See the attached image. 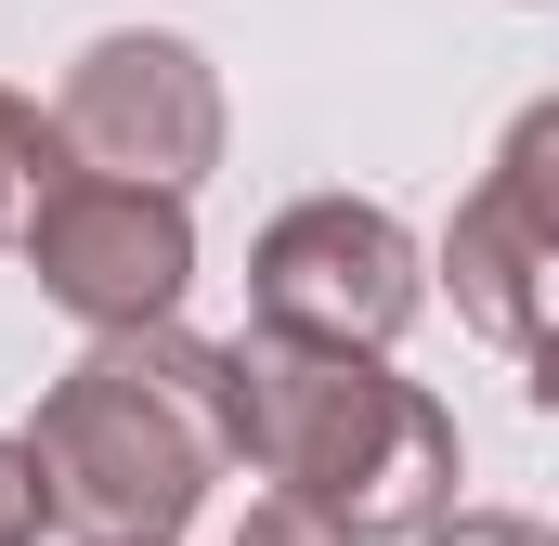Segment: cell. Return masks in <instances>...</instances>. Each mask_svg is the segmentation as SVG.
<instances>
[{"instance_id":"obj_4","label":"cell","mask_w":559,"mask_h":546,"mask_svg":"<svg viewBox=\"0 0 559 546\" xmlns=\"http://www.w3.org/2000/svg\"><path fill=\"white\" fill-rule=\"evenodd\" d=\"M429 299V248L378 195H299L248 248V325L312 339V352H391Z\"/></svg>"},{"instance_id":"obj_8","label":"cell","mask_w":559,"mask_h":546,"mask_svg":"<svg viewBox=\"0 0 559 546\" xmlns=\"http://www.w3.org/2000/svg\"><path fill=\"white\" fill-rule=\"evenodd\" d=\"M66 169H79V156H66V131H52L26 92H0V235H26V209H39Z\"/></svg>"},{"instance_id":"obj_6","label":"cell","mask_w":559,"mask_h":546,"mask_svg":"<svg viewBox=\"0 0 559 546\" xmlns=\"http://www.w3.org/2000/svg\"><path fill=\"white\" fill-rule=\"evenodd\" d=\"M442 286H455V325L495 339V352H534L559 325V248L495 195V182L455 195V222H442Z\"/></svg>"},{"instance_id":"obj_7","label":"cell","mask_w":559,"mask_h":546,"mask_svg":"<svg viewBox=\"0 0 559 546\" xmlns=\"http://www.w3.org/2000/svg\"><path fill=\"white\" fill-rule=\"evenodd\" d=\"M481 182H495V195H508V209L559 248V92H534V105L508 118V143H495V169H481Z\"/></svg>"},{"instance_id":"obj_11","label":"cell","mask_w":559,"mask_h":546,"mask_svg":"<svg viewBox=\"0 0 559 546\" xmlns=\"http://www.w3.org/2000/svg\"><path fill=\"white\" fill-rule=\"evenodd\" d=\"M235 546H352L338 521H312V508H286V495H261L248 521H235Z\"/></svg>"},{"instance_id":"obj_5","label":"cell","mask_w":559,"mask_h":546,"mask_svg":"<svg viewBox=\"0 0 559 546\" xmlns=\"http://www.w3.org/2000/svg\"><path fill=\"white\" fill-rule=\"evenodd\" d=\"M26 273L66 325L92 339H143V325H182V286H195V195H143V182H92L66 169L39 209H26Z\"/></svg>"},{"instance_id":"obj_1","label":"cell","mask_w":559,"mask_h":546,"mask_svg":"<svg viewBox=\"0 0 559 546\" xmlns=\"http://www.w3.org/2000/svg\"><path fill=\"white\" fill-rule=\"evenodd\" d=\"M52 534L79 546H182L209 508V482L235 468V352L195 325H143V339H92L39 416H26Z\"/></svg>"},{"instance_id":"obj_12","label":"cell","mask_w":559,"mask_h":546,"mask_svg":"<svg viewBox=\"0 0 559 546\" xmlns=\"http://www.w3.org/2000/svg\"><path fill=\"white\" fill-rule=\"evenodd\" d=\"M521 391H534V416H559V325L534 339V352H521Z\"/></svg>"},{"instance_id":"obj_9","label":"cell","mask_w":559,"mask_h":546,"mask_svg":"<svg viewBox=\"0 0 559 546\" xmlns=\"http://www.w3.org/2000/svg\"><path fill=\"white\" fill-rule=\"evenodd\" d=\"M52 534V495H39V455L26 429H0V546H39Z\"/></svg>"},{"instance_id":"obj_10","label":"cell","mask_w":559,"mask_h":546,"mask_svg":"<svg viewBox=\"0 0 559 546\" xmlns=\"http://www.w3.org/2000/svg\"><path fill=\"white\" fill-rule=\"evenodd\" d=\"M417 546H559V521H521V508H455V521H429Z\"/></svg>"},{"instance_id":"obj_3","label":"cell","mask_w":559,"mask_h":546,"mask_svg":"<svg viewBox=\"0 0 559 546\" xmlns=\"http://www.w3.org/2000/svg\"><path fill=\"white\" fill-rule=\"evenodd\" d=\"M52 131H66V156H79L92 182L195 195V182L222 169L235 118H222V66H209L182 26H105V39L66 66Z\"/></svg>"},{"instance_id":"obj_2","label":"cell","mask_w":559,"mask_h":546,"mask_svg":"<svg viewBox=\"0 0 559 546\" xmlns=\"http://www.w3.org/2000/svg\"><path fill=\"white\" fill-rule=\"evenodd\" d=\"M235 352V455L274 482L286 508L338 521L352 546H417L455 521V416L417 378H391V352H312V339H222Z\"/></svg>"}]
</instances>
